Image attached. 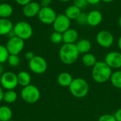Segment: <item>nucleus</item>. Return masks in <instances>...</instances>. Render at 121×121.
<instances>
[{"label":"nucleus","mask_w":121,"mask_h":121,"mask_svg":"<svg viewBox=\"0 0 121 121\" xmlns=\"http://www.w3.org/2000/svg\"><path fill=\"white\" fill-rule=\"evenodd\" d=\"M79 56V52L77 48L76 44L64 43L59 50V57L65 65H72L75 63Z\"/></svg>","instance_id":"obj_1"},{"label":"nucleus","mask_w":121,"mask_h":121,"mask_svg":"<svg viewBox=\"0 0 121 121\" xmlns=\"http://www.w3.org/2000/svg\"><path fill=\"white\" fill-rule=\"evenodd\" d=\"M112 74V69L104 61H97L93 67L92 78L99 84H103L108 81Z\"/></svg>","instance_id":"obj_2"},{"label":"nucleus","mask_w":121,"mask_h":121,"mask_svg":"<svg viewBox=\"0 0 121 121\" xmlns=\"http://www.w3.org/2000/svg\"><path fill=\"white\" fill-rule=\"evenodd\" d=\"M69 89L72 96L76 98L81 99L85 97L89 91V85L88 82L82 78L73 79Z\"/></svg>","instance_id":"obj_3"},{"label":"nucleus","mask_w":121,"mask_h":121,"mask_svg":"<svg viewBox=\"0 0 121 121\" xmlns=\"http://www.w3.org/2000/svg\"><path fill=\"white\" fill-rule=\"evenodd\" d=\"M13 31L16 37L24 41L30 39L33 34V29L31 25L24 21H18L13 25Z\"/></svg>","instance_id":"obj_4"},{"label":"nucleus","mask_w":121,"mask_h":121,"mask_svg":"<svg viewBox=\"0 0 121 121\" xmlns=\"http://www.w3.org/2000/svg\"><path fill=\"white\" fill-rule=\"evenodd\" d=\"M21 96L22 99L28 104L36 103L40 98V91L39 89L33 84H29L21 91Z\"/></svg>","instance_id":"obj_5"},{"label":"nucleus","mask_w":121,"mask_h":121,"mask_svg":"<svg viewBox=\"0 0 121 121\" xmlns=\"http://www.w3.org/2000/svg\"><path fill=\"white\" fill-rule=\"evenodd\" d=\"M0 85L6 91L14 90L18 85L17 74L10 71L4 72L0 77Z\"/></svg>","instance_id":"obj_6"},{"label":"nucleus","mask_w":121,"mask_h":121,"mask_svg":"<svg viewBox=\"0 0 121 121\" xmlns=\"http://www.w3.org/2000/svg\"><path fill=\"white\" fill-rule=\"evenodd\" d=\"M28 67L33 73L41 74L46 72L48 63L44 57L39 55H35L33 59L28 61Z\"/></svg>","instance_id":"obj_7"},{"label":"nucleus","mask_w":121,"mask_h":121,"mask_svg":"<svg viewBox=\"0 0 121 121\" xmlns=\"http://www.w3.org/2000/svg\"><path fill=\"white\" fill-rule=\"evenodd\" d=\"M57 15V14L54 9L50 6H46L41 7L37 16L42 23L45 25H52Z\"/></svg>","instance_id":"obj_8"},{"label":"nucleus","mask_w":121,"mask_h":121,"mask_svg":"<svg viewBox=\"0 0 121 121\" xmlns=\"http://www.w3.org/2000/svg\"><path fill=\"white\" fill-rule=\"evenodd\" d=\"M10 55H17L22 52L25 46V41L16 36L9 38L5 45Z\"/></svg>","instance_id":"obj_9"},{"label":"nucleus","mask_w":121,"mask_h":121,"mask_svg":"<svg viewBox=\"0 0 121 121\" xmlns=\"http://www.w3.org/2000/svg\"><path fill=\"white\" fill-rule=\"evenodd\" d=\"M70 26L71 20L65 13L57 14L55 21L52 23L54 31H57L60 33L65 32L67 30L70 28Z\"/></svg>","instance_id":"obj_10"},{"label":"nucleus","mask_w":121,"mask_h":121,"mask_svg":"<svg viewBox=\"0 0 121 121\" xmlns=\"http://www.w3.org/2000/svg\"><path fill=\"white\" fill-rule=\"evenodd\" d=\"M114 36L111 32L107 30H102L98 32L96 36V43L102 48H108L114 43Z\"/></svg>","instance_id":"obj_11"},{"label":"nucleus","mask_w":121,"mask_h":121,"mask_svg":"<svg viewBox=\"0 0 121 121\" xmlns=\"http://www.w3.org/2000/svg\"><path fill=\"white\" fill-rule=\"evenodd\" d=\"M104 62L111 69H120L121 68V52L118 51L108 52L106 55Z\"/></svg>","instance_id":"obj_12"},{"label":"nucleus","mask_w":121,"mask_h":121,"mask_svg":"<svg viewBox=\"0 0 121 121\" xmlns=\"http://www.w3.org/2000/svg\"><path fill=\"white\" fill-rule=\"evenodd\" d=\"M40 9L41 6L40 3L35 1H31L26 5L23 6L22 12L24 16L27 18H33L38 16Z\"/></svg>","instance_id":"obj_13"},{"label":"nucleus","mask_w":121,"mask_h":121,"mask_svg":"<svg viewBox=\"0 0 121 121\" xmlns=\"http://www.w3.org/2000/svg\"><path fill=\"white\" fill-rule=\"evenodd\" d=\"M103 18V14L100 11L92 10L87 13V25L96 27L101 23Z\"/></svg>","instance_id":"obj_14"},{"label":"nucleus","mask_w":121,"mask_h":121,"mask_svg":"<svg viewBox=\"0 0 121 121\" xmlns=\"http://www.w3.org/2000/svg\"><path fill=\"white\" fill-rule=\"evenodd\" d=\"M79 38V33L74 28H69L62 33V40L65 44H75Z\"/></svg>","instance_id":"obj_15"},{"label":"nucleus","mask_w":121,"mask_h":121,"mask_svg":"<svg viewBox=\"0 0 121 121\" xmlns=\"http://www.w3.org/2000/svg\"><path fill=\"white\" fill-rule=\"evenodd\" d=\"M13 28V24L9 18H0V36L8 35Z\"/></svg>","instance_id":"obj_16"},{"label":"nucleus","mask_w":121,"mask_h":121,"mask_svg":"<svg viewBox=\"0 0 121 121\" xmlns=\"http://www.w3.org/2000/svg\"><path fill=\"white\" fill-rule=\"evenodd\" d=\"M76 46L79 52V54H86L89 52V51L91 49V43L85 38L81 39L77 42Z\"/></svg>","instance_id":"obj_17"},{"label":"nucleus","mask_w":121,"mask_h":121,"mask_svg":"<svg viewBox=\"0 0 121 121\" xmlns=\"http://www.w3.org/2000/svg\"><path fill=\"white\" fill-rule=\"evenodd\" d=\"M17 80L18 85L21 86L22 87H25L30 84L31 76L29 72L26 71H21L17 74Z\"/></svg>","instance_id":"obj_18"},{"label":"nucleus","mask_w":121,"mask_h":121,"mask_svg":"<svg viewBox=\"0 0 121 121\" xmlns=\"http://www.w3.org/2000/svg\"><path fill=\"white\" fill-rule=\"evenodd\" d=\"M73 81L72 76L66 72L60 73L57 77V82L58 84L64 87H69Z\"/></svg>","instance_id":"obj_19"},{"label":"nucleus","mask_w":121,"mask_h":121,"mask_svg":"<svg viewBox=\"0 0 121 121\" xmlns=\"http://www.w3.org/2000/svg\"><path fill=\"white\" fill-rule=\"evenodd\" d=\"M13 12V9L11 4L6 2H1L0 4V18H9Z\"/></svg>","instance_id":"obj_20"},{"label":"nucleus","mask_w":121,"mask_h":121,"mask_svg":"<svg viewBox=\"0 0 121 121\" xmlns=\"http://www.w3.org/2000/svg\"><path fill=\"white\" fill-rule=\"evenodd\" d=\"M81 12L82 10L80 9L72 4L67 7V9L65 11V14L72 21V20H76L77 18L79 16V15L81 13Z\"/></svg>","instance_id":"obj_21"},{"label":"nucleus","mask_w":121,"mask_h":121,"mask_svg":"<svg viewBox=\"0 0 121 121\" xmlns=\"http://www.w3.org/2000/svg\"><path fill=\"white\" fill-rule=\"evenodd\" d=\"M82 61L84 65L88 67H93L97 62L96 56L90 52L84 54L82 58Z\"/></svg>","instance_id":"obj_22"},{"label":"nucleus","mask_w":121,"mask_h":121,"mask_svg":"<svg viewBox=\"0 0 121 121\" xmlns=\"http://www.w3.org/2000/svg\"><path fill=\"white\" fill-rule=\"evenodd\" d=\"M13 113L10 107L7 106H0V121H9L11 120Z\"/></svg>","instance_id":"obj_23"},{"label":"nucleus","mask_w":121,"mask_h":121,"mask_svg":"<svg viewBox=\"0 0 121 121\" xmlns=\"http://www.w3.org/2000/svg\"><path fill=\"white\" fill-rule=\"evenodd\" d=\"M17 99L18 94L14 90H6L4 92L3 101L6 104H13L17 100Z\"/></svg>","instance_id":"obj_24"},{"label":"nucleus","mask_w":121,"mask_h":121,"mask_svg":"<svg viewBox=\"0 0 121 121\" xmlns=\"http://www.w3.org/2000/svg\"><path fill=\"white\" fill-rule=\"evenodd\" d=\"M110 80L113 86L121 89V70H117L113 72Z\"/></svg>","instance_id":"obj_25"},{"label":"nucleus","mask_w":121,"mask_h":121,"mask_svg":"<svg viewBox=\"0 0 121 121\" xmlns=\"http://www.w3.org/2000/svg\"><path fill=\"white\" fill-rule=\"evenodd\" d=\"M9 52L6 48V45L0 44V63L3 64L7 62L8 57L9 56Z\"/></svg>","instance_id":"obj_26"},{"label":"nucleus","mask_w":121,"mask_h":121,"mask_svg":"<svg viewBox=\"0 0 121 121\" xmlns=\"http://www.w3.org/2000/svg\"><path fill=\"white\" fill-rule=\"evenodd\" d=\"M20 62H21L20 57L17 55H9L8 60H7L8 64L12 67H16L18 66L20 64Z\"/></svg>","instance_id":"obj_27"},{"label":"nucleus","mask_w":121,"mask_h":121,"mask_svg":"<svg viewBox=\"0 0 121 121\" xmlns=\"http://www.w3.org/2000/svg\"><path fill=\"white\" fill-rule=\"evenodd\" d=\"M50 40L54 44H60L62 42H63L62 33H60L57 31H54L51 33L50 36Z\"/></svg>","instance_id":"obj_28"},{"label":"nucleus","mask_w":121,"mask_h":121,"mask_svg":"<svg viewBox=\"0 0 121 121\" xmlns=\"http://www.w3.org/2000/svg\"><path fill=\"white\" fill-rule=\"evenodd\" d=\"M75 21L78 25H80V26L87 25V13L82 11Z\"/></svg>","instance_id":"obj_29"},{"label":"nucleus","mask_w":121,"mask_h":121,"mask_svg":"<svg viewBox=\"0 0 121 121\" xmlns=\"http://www.w3.org/2000/svg\"><path fill=\"white\" fill-rule=\"evenodd\" d=\"M73 4L77 7H78L79 9H80L81 10L85 9L88 6V3L86 0H74Z\"/></svg>","instance_id":"obj_30"},{"label":"nucleus","mask_w":121,"mask_h":121,"mask_svg":"<svg viewBox=\"0 0 121 121\" xmlns=\"http://www.w3.org/2000/svg\"><path fill=\"white\" fill-rule=\"evenodd\" d=\"M99 121H116V120L113 115L104 114L99 117Z\"/></svg>","instance_id":"obj_31"},{"label":"nucleus","mask_w":121,"mask_h":121,"mask_svg":"<svg viewBox=\"0 0 121 121\" xmlns=\"http://www.w3.org/2000/svg\"><path fill=\"white\" fill-rule=\"evenodd\" d=\"M35 56V54L32 51H27L26 53H25V55H24V57L26 60L28 61H30L31 59H33Z\"/></svg>","instance_id":"obj_32"},{"label":"nucleus","mask_w":121,"mask_h":121,"mask_svg":"<svg viewBox=\"0 0 121 121\" xmlns=\"http://www.w3.org/2000/svg\"><path fill=\"white\" fill-rule=\"evenodd\" d=\"M52 1V0H40V4L41 7L50 6Z\"/></svg>","instance_id":"obj_33"},{"label":"nucleus","mask_w":121,"mask_h":121,"mask_svg":"<svg viewBox=\"0 0 121 121\" xmlns=\"http://www.w3.org/2000/svg\"><path fill=\"white\" fill-rule=\"evenodd\" d=\"M14 1L17 4L23 6L26 5L27 4H28L29 2H30L32 0H14Z\"/></svg>","instance_id":"obj_34"},{"label":"nucleus","mask_w":121,"mask_h":121,"mask_svg":"<svg viewBox=\"0 0 121 121\" xmlns=\"http://www.w3.org/2000/svg\"><path fill=\"white\" fill-rule=\"evenodd\" d=\"M113 116H114L116 121H121V108L118 109Z\"/></svg>","instance_id":"obj_35"},{"label":"nucleus","mask_w":121,"mask_h":121,"mask_svg":"<svg viewBox=\"0 0 121 121\" xmlns=\"http://www.w3.org/2000/svg\"><path fill=\"white\" fill-rule=\"evenodd\" d=\"M88 4H91V5H96L99 4L101 0H86Z\"/></svg>","instance_id":"obj_36"},{"label":"nucleus","mask_w":121,"mask_h":121,"mask_svg":"<svg viewBox=\"0 0 121 121\" xmlns=\"http://www.w3.org/2000/svg\"><path fill=\"white\" fill-rule=\"evenodd\" d=\"M4 89L2 88V86L0 85V103L3 101L4 99Z\"/></svg>","instance_id":"obj_37"},{"label":"nucleus","mask_w":121,"mask_h":121,"mask_svg":"<svg viewBox=\"0 0 121 121\" xmlns=\"http://www.w3.org/2000/svg\"><path fill=\"white\" fill-rule=\"evenodd\" d=\"M4 72V66L2 64L0 63V77L2 75V74Z\"/></svg>","instance_id":"obj_38"},{"label":"nucleus","mask_w":121,"mask_h":121,"mask_svg":"<svg viewBox=\"0 0 121 121\" xmlns=\"http://www.w3.org/2000/svg\"><path fill=\"white\" fill-rule=\"evenodd\" d=\"M118 47L119 50L121 51V35H120V37L118 38Z\"/></svg>","instance_id":"obj_39"},{"label":"nucleus","mask_w":121,"mask_h":121,"mask_svg":"<svg viewBox=\"0 0 121 121\" xmlns=\"http://www.w3.org/2000/svg\"><path fill=\"white\" fill-rule=\"evenodd\" d=\"M118 26L121 28V16L118 18Z\"/></svg>","instance_id":"obj_40"},{"label":"nucleus","mask_w":121,"mask_h":121,"mask_svg":"<svg viewBox=\"0 0 121 121\" xmlns=\"http://www.w3.org/2000/svg\"><path fill=\"white\" fill-rule=\"evenodd\" d=\"M114 0H101V1L104 2V3H111L113 2Z\"/></svg>","instance_id":"obj_41"},{"label":"nucleus","mask_w":121,"mask_h":121,"mask_svg":"<svg viewBox=\"0 0 121 121\" xmlns=\"http://www.w3.org/2000/svg\"><path fill=\"white\" fill-rule=\"evenodd\" d=\"M59 1H61V2H68L70 0H58Z\"/></svg>","instance_id":"obj_42"},{"label":"nucleus","mask_w":121,"mask_h":121,"mask_svg":"<svg viewBox=\"0 0 121 121\" xmlns=\"http://www.w3.org/2000/svg\"><path fill=\"white\" fill-rule=\"evenodd\" d=\"M6 1H7V0H0L1 2H6Z\"/></svg>","instance_id":"obj_43"},{"label":"nucleus","mask_w":121,"mask_h":121,"mask_svg":"<svg viewBox=\"0 0 121 121\" xmlns=\"http://www.w3.org/2000/svg\"><path fill=\"white\" fill-rule=\"evenodd\" d=\"M13 121V120H12V119H11V120H10V121Z\"/></svg>","instance_id":"obj_44"}]
</instances>
